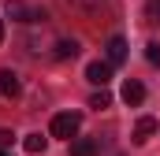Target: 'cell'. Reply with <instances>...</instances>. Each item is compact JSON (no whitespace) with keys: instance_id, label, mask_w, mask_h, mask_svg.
I'll return each mask as SVG.
<instances>
[{"instance_id":"obj_10","label":"cell","mask_w":160,"mask_h":156,"mask_svg":"<svg viewBox=\"0 0 160 156\" xmlns=\"http://www.w3.org/2000/svg\"><path fill=\"white\" fill-rule=\"evenodd\" d=\"M78 56V41H56V60H75Z\"/></svg>"},{"instance_id":"obj_5","label":"cell","mask_w":160,"mask_h":156,"mask_svg":"<svg viewBox=\"0 0 160 156\" xmlns=\"http://www.w3.org/2000/svg\"><path fill=\"white\" fill-rule=\"evenodd\" d=\"M19 89L22 85H19V75L15 71H0V93L4 97H19Z\"/></svg>"},{"instance_id":"obj_6","label":"cell","mask_w":160,"mask_h":156,"mask_svg":"<svg viewBox=\"0 0 160 156\" xmlns=\"http://www.w3.org/2000/svg\"><path fill=\"white\" fill-rule=\"evenodd\" d=\"M123 60H127V41H123L119 34H116V37L108 41V63L116 67V63H123Z\"/></svg>"},{"instance_id":"obj_3","label":"cell","mask_w":160,"mask_h":156,"mask_svg":"<svg viewBox=\"0 0 160 156\" xmlns=\"http://www.w3.org/2000/svg\"><path fill=\"white\" fill-rule=\"evenodd\" d=\"M123 100H127V104H142V100H145V85H142L138 78H127V85H123Z\"/></svg>"},{"instance_id":"obj_12","label":"cell","mask_w":160,"mask_h":156,"mask_svg":"<svg viewBox=\"0 0 160 156\" xmlns=\"http://www.w3.org/2000/svg\"><path fill=\"white\" fill-rule=\"evenodd\" d=\"M145 60H149L153 67H160V45H157V41H149V45H145Z\"/></svg>"},{"instance_id":"obj_4","label":"cell","mask_w":160,"mask_h":156,"mask_svg":"<svg viewBox=\"0 0 160 156\" xmlns=\"http://www.w3.org/2000/svg\"><path fill=\"white\" fill-rule=\"evenodd\" d=\"M153 134H157V119H153V115L138 119V126H134V141H138V145H145Z\"/></svg>"},{"instance_id":"obj_2","label":"cell","mask_w":160,"mask_h":156,"mask_svg":"<svg viewBox=\"0 0 160 156\" xmlns=\"http://www.w3.org/2000/svg\"><path fill=\"white\" fill-rule=\"evenodd\" d=\"M86 78H89L93 85H101V89H104V85H108V78H112V63H108V60H93V63L86 67Z\"/></svg>"},{"instance_id":"obj_1","label":"cell","mask_w":160,"mask_h":156,"mask_svg":"<svg viewBox=\"0 0 160 156\" xmlns=\"http://www.w3.org/2000/svg\"><path fill=\"white\" fill-rule=\"evenodd\" d=\"M82 126V115L78 112H60V115L52 119V138H75Z\"/></svg>"},{"instance_id":"obj_8","label":"cell","mask_w":160,"mask_h":156,"mask_svg":"<svg viewBox=\"0 0 160 156\" xmlns=\"http://www.w3.org/2000/svg\"><path fill=\"white\" fill-rule=\"evenodd\" d=\"M8 15L15 19V22H30L34 15H30V7L22 4V0H8Z\"/></svg>"},{"instance_id":"obj_7","label":"cell","mask_w":160,"mask_h":156,"mask_svg":"<svg viewBox=\"0 0 160 156\" xmlns=\"http://www.w3.org/2000/svg\"><path fill=\"white\" fill-rule=\"evenodd\" d=\"M71 156H97V138H78L71 145Z\"/></svg>"},{"instance_id":"obj_14","label":"cell","mask_w":160,"mask_h":156,"mask_svg":"<svg viewBox=\"0 0 160 156\" xmlns=\"http://www.w3.org/2000/svg\"><path fill=\"white\" fill-rule=\"evenodd\" d=\"M71 4H78L82 11H97V7H101L104 0H71Z\"/></svg>"},{"instance_id":"obj_9","label":"cell","mask_w":160,"mask_h":156,"mask_svg":"<svg viewBox=\"0 0 160 156\" xmlns=\"http://www.w3.org/2000/svg\"><path fill=\"white\" fill-rule=\"evenodd\" d=\"M22 149H26V153H45V149H48V138H41V134H26V138H22Z\"/></svg>"},{"instance_id":"obj_13","label":"cell","mask_w":160,"mask_h":156,"mask_svg":"<svg viewBox=\"0 0 160 156\" xmlns=\"http://www.w3.org/2000/svg\"><path fill=\"white\" fill-rule=\"evenodd\" d=\"M145 22H160V0H149L145 4Z\"/></svg>"},{"instance_id":"obj_17","label":"cell","mask_w":160,"mask_h":156,"mask_svg":"<svg viewBox=\"0 0 160 156\" xmlns=\"http://www.w3.org/2000/svg\"><path fill=\"white\" fill-rule=\"evenodd\" d=\"M0 37H4V19H0Z\"/></svg>"},{"instance_id":"obj_16","label":"cell","mask_w":160,"mask_h":156,"mask_svg":"<svg viewBox=\"0 0 160 156\" xmlns=\"http://www.w3.org/2000/svg\"><path fill=\"white\" fill-rule=\"evenodd\" d=\"M0 156H15V153H11V149H4V153H0Z\"/></svg>"},{"instance_id":"obj_15","label":"cell","mask_w":160,"mask_h":156,"mask_svg":"<svg viewBox=\"0 0 160 156\" xmlns=\"http://www.w3.org/2000/svg\"><path fill=\"white\" fill-rule=\"evenodd\" d=\"M11 141H15V134H11V130H0V153L11 149Z\"/></svg>"},{"instance_id":"obj_11","label":"cell","mask_w":160,"mask_h":156,"mask_svg":"<svg viewBox=\"0 0 160 156\" xmlns=\"http://www.w3.org/2000/svg\"><path fill=\"white\" fill-rule=\"evenodd\" d=\"M108 104H112V97H108V89H97V93L89 97V108H97V112H104Z\"/></svg>"}]
</instances>
